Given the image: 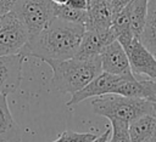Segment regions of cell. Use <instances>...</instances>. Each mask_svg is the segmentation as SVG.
Returning a JSON list of instances; mask_svg holds the SVG:
<instances>
[{
  "mask_svg": "<svg viewBox=\"0 0 156 142\" xmlns=\"http://www.w3.org/2000/svg\"><path fill=\"white\" fill-rule=\"evenodd\" d=\"M84 32V24L54 17L43 30L29 36L20 53L26 58L34 57L45 63L68 59L74 57Z\"/></svg>",
  "mask_w": 156,
  "mask_h": 142,
  "instance_id": "1",
  "label": "cell"
},
{
  "mask_svg": "<svg viewBox=\"0 0 156 142\" xmlns=\"http://www.w3.org/2000/svg\"><path fill=\"white\" fill-rule=\"evenodd\" d=\"M46 63L52 69L51 85L55 91L61 93L73 95L102 72L99 56L89 59L71 57L68 59L49 61Z\"/></svg>",
  "mask_w": 156,
  "mask_h": 142,
  "instance_id": "2",
  "label": "cell"
},
{
  "mask_svg": "<svg viewBox=\"0 0 156 142\" xmlns=\"http://www.w3.org/2000/svg\"><path fill=\"white\" fill-rule=\"evenodd\" d=\"M93 112L98 115L110 119H118L127 123L144 115L152 113L154 108L150 100L127 97L117 93H108L96 97L91 101Z\"/></svg>",
  "mask_w": 156,
  "mask_h": 142,
  "instance_id": "3",
  "label": "cell"
},
{
  "mask_svg": "<svg viewBox=\"0 0 156 142\" xmlns=\"http://www.w3.org/2000/svg\"><path fill=\"white\" fill-rule=\"evenodd\" d=\"M54 7L55 4L51 0H18L12 11L32 36L43 30L55 17Z\"/></svg>",
  "mask_w": 156,
  "mask_h": 142,
  "instance_id": "4",
  "label": "cell"
},
{
  "mask_svg": "<svg viewBox=\"0 0 156 142\" xmlns=\"http://www.w3.org/2000/svg\"><path fill=\"white\" fill-rule=\"evenodd\" d=\"M28 40L29 33L13 11L0 17V56L20 53Z\"/></svg>",
  "mask_w": 156,
  "mask_h": 142,
  "instance_id": "5",
  "label": "cell"
},
{
  "mask_svg": "<svg viewBox=\"0 0 156 142\" xmlns=\"http://www.w3.org/2000/svg\"><path fill=\"white\" fill-rule=\"evenodd\" d=\"M123 49L126 50L134 75H143L152 80L156 78V56L141 42L140 39L133 38L129 42L123 45Z\"/></svg>",
  "mask_w": 156,
  "mask_h": 142,
  "instance_id": "6",
  "label": "cell"
},
{
  "mask_svg": "<svg viewBox=\"0 0 156 142\" xmlns=\"http://www.w3.org/2000/svg\"><path fill=\"white\" fill-rule=\"evenodd\" d=\"M133 78V76H132ZM124 79V76L113 75L106 72H101L99 75H96L91 81H89L83 89L74 92L69 101L66 103L67 107H73L88 98L91 97H100L108 93H115L117 86L119 83Z\"/></svg>",
  "mask_w": 156,
  "mask_h": 142,
  "instance_id": "7",
  "label": "cell"
},
{
  "mask_svg": "<svg viewBox=\"0 0 156 142\" xmlns=\"http://www.w3.org/2000/svg\"><path fill=\"white\" fill-rule=\"evenodd\" d=\"M99 57H100L102 72L124 78L135 76L132 73L126 50L123 49V46L118 40H113L112 42H110L101 51Z\"/></svg>",
  "mask_w": 156,
  "mask_h": 142,
  "instance_id": "8",
  "label": "cell"
},
{
  "mask_svg": "<svg viewBox=\"0 0 156 142\" xmlns=\"http://www.w3.org/2000/svg\"><path fill=\"white\" fill-rule=\"evenodd\" d=\"M26 57L22 53L0 56V92L13 93L21 85L22 64Z\"/></svg>",
  "mask_w": 156,
  "mask_h": 142,
  "instance_id": "9",
  "label": "cell"
},
{
  "mask_svg": "<svg viewBox=\"0 0 156 142\" xmlns=\"http://www.w3.org/2000/svg\"><path fill=\"white\" fill-rule=\"evenodd\" d=\"M113 40H116V36L112 33L111 28L106 30L85 29L74 57L79 59L94 58L99 56L101 51Z\"/></svg>",
  "mask_w": 156,
  "mask_h": 142,
  "instance_id": "10",
  "label": "cell"
},
{
  "mask_svg": "<svg viewBox=\"0 0 156 142\" xmlns=\"http://www.w3.org/2000/svg\"><path fill=\"white\" fill-rule=\"evenodd\" d=\"M112 11L106 0H88L85 29L106 30L110 29L112 22Z\"/></svg>",
  "mask_w": 156,
  "mask_h": 142,
  "instance_id": "11",
  "label": "cell"
},
{
  "mask_svg": "<svg viewBox=\"0 0 156 142\" xmlns=\"http://www.w3.org/2000/svg\"><path fill=\"white\" fill-rule=\"evenodd\" d=\"M115 93L127 97L149 100L150 97L156 96V81L149 78L145 79H136V76L124 78L117 86Z\"/></svg>",
  "mask_w": 156,
  "mask_h": 142,
  "instance_id": "12",
  "label": "cell"
},
{
  "mask_svg": "<svg viewBox=\"0 0 156 142\" xmlns=\"http://www.w3.org/2000/svg\"><path fill=\"white\" fill-rule=\"evenodd\" d=\"M6 97L7 95L0 92V142H21V127L10 112Z\"/></svg>",
  "mask_w": 156,
  "mask_h": 142,
  "instance_id": "13",
  "label": "cell"
},
{
  "mask_svg": "<svg viewBox=\"0 0 156 142\" xmlns=\"http://www.w3.org/2000/svg\"><path fill=\"white\" fill-rule=\"evenodd\" d=\"M129 136L132 142H146L156 136V115L144 114L129 123Z\"/></svg>",
  "mask_w": 156,
  "mask_h": 142,
  "instance_id": "14",
  "label": "cell"
},
{
  "mask_svg": "<svg viewBox=\"0 0 156 142\" xmlns=\"http://www.w3.org/2000/svg\"><path fill=\"white\" fill-rule=\"evenodd\" d=\"M147 6H149V0H133L128 4L130 29L134 38L140 39L145 29V24L147 19Z\"/></svg>",
  "mask_w": 156,
  "mask_h": 142,
  "instance_id": "15",
  "label": "cell"
},
{
  "mask_svg": "<svg viewBox=\"0 0 156 142\" xmlns=\"http://www.w3.org/2000/svg\"><path fill=\"white\" fill-rule=\"evenodd\" d=\"M110 28H111L112 33L115 34L116 40H118L122 46L126 45L127 42H129L134 38V35L132 33V29H130L128 5L112 16V22H111Z\"/></svg>",
  "mask_w": 156,
  "mask_h": 142,
  "instance_id": "16",
  "label": "cell"
},
{
  "mask_svg": "<svg viewBox=\"0 0 156 142\" xmlns=\"http://www.w3.org/2000/svg\"><path fill=\"white\" fill-rule=\"evenodd\" d=\"M140 40L152 52L156 50V0H149L147 19Z\"/></svg>",
  "mask_w": 156,
  "mask_h": 142,
  "instance_id": "17",
  "label": "cell"
},
{
  "mask_svg": "<svg viewBox=\"0 0 156 142\" xmlns=\"http://www.w3.org/2000/svg\"><path fill=\"white\" fill-rule=\"evenodd\" d=\"M54 15L55 17H58L61 19L80 23V24H85V21H87V10H77L66 4H61V5L55 4Z\"/></svg>",
  "mask_w": 156,
  "mask_h": 142,
  "instance_id": "18",
  "label": "cell"
},
{
  "mask_svg": "<svg viewBox=\"0 0 156 142\" xmlns=\"http://www.w3.org/2000/svg\"><path fill=\"white\" fill-rule=\"evenodd\" d=\"M111 123V134L107 142H132L129 136V123L110 119Z\"/></svg>",
  "mask_w": 156,
  "mask_h": 142,
  "instance_id": "19",
  "label": "cell"
},
{
  "mask_svg": "<svg viewBox=\"0 0 156 142\" xmlns=\"http://www.w3.org/2000/svg\"><path fill=\"white\" fill-rule=\"evenodd\" d=\"M98 135L90 132H74V131H63L55 141L52 142H95Z\"/></svg>",
  "mask_w": 156,
  "mask_h": 142,
  "instance_id": "20",
  "label": "cell"
},
{
  "mask_svg": "<svg viewBox=\"0 0 156 142\" xmlns=\"http://www.w3.org/2000/svg\"><path fill=\"white\" fill-rule=\"evenodd\" d=\"M130 1H133V0H106L107 5H108V7L111 8V11H112L113 15H115L116 12L121 11L122 8H124Z\"/></svg>",
  "mask_w": 156,
  "mask_h": 142,
  "instance_id": "21",
  "label": "cell"
},
{
  "mask_svg": "<svg viewBox=\"0 0 156 142\" xmlns=\"http://www.w3.org/2000/svg\"><path fill=\"white\" fill-rule=\"evenodd\" d=\"M18 0H0V17L11 12Z\"/></svg>",
  "mask_w": 156,
  "mask_h": 142,
  "instance_id": "22",
  "label": "cell"
},
{
  "mask_svg": "<svg viewBox=\"0 0 156 142\" xmlns=\"http://www.w3.org/2000/svg\"><path fill=\"white\" fill-rule=\"evenodd\" d=\"M66 5L73 8H77V10H87L88 0H67Z\"/></svg>",
  "mask_w": 156,
  "mask_h": 142,
  "instance_id": "23",
  "label": "cell"
},
{
  "mask_svg": "<svg viewBox=\"0 0 156 142\" xmlns=\"http://www.w3.org/2000/svg\"><path fill=\"white\" fill-rule=\"evenodd\" d=\"M110 134H111V127H108L102 135H100L95 142H107L108 138H110Z\"/></svg>",
  "mask_w": 156,
  "mask_h": 142,
  "instance_id": "24",
  "label": "cell"
},
{
  "mask_svg": "<svg viewBox=\"0 0 156 142\" xmlns=\"http://www.w3.org/2000/svg\"><path fill=\"white\" fill-rule=\"evenodd\" d=\"M149 100H150V101H151V103H152V108H154V114L156 115V96H152V97H150Z\"/></svg>",
  "mask_w": 156,
  "mask_h": 142,
  "instance_id": "25",
  "label": "cell"
},
{
  "mask_svg": "<svg viewBox=\"0 0 156 142\" xmlns=\"http://www.w3.org/2000/svg\"><path fill=\"white\" fill-rule=\"evenodd\" d=\"M54 4H57V5H61V4H66L67 0H51Z\"/></svg>",
  "mask_w": 156,
  "mask_h": 142,
  "instance_id": "26",
  "label": "cell"
},
{
  "mask_svg": "<svg viewBox=\"0 0 156 142\" xmlns=\"http://www.w3.org/2000/svg\"><path fill=\"white\" fill-rule=\"evenodd\" d=\"M146 142H156V136H155V137H152V138H150V140H147Z\"/></svg>",
  "mask_w": 156,
  "mask_h": 142,
  "instance_id": "27",
  "label": "cell"
},
{
  "mask_svg": "<svg viewBox=\"0 0 156 142\" xmlns=\"http://www.w3.org/2000/svg\"><path fill=\"white\" fill-rule=\"evenodd\" d=\"M154 53H155V56H156V50H155V51H154Z\"/></svg>",
  "mask_w": 156,
  "mask_h": 142,
  "instance_id": "28",
  "label": "cell"
},
{
  "mask_svg": "<svg viewBox=\"0 0 156 142\" xmlns=\"http://www.w3.org/2000/svg\"><path fill=\"white\" fill-rule=\"evenodd\" d=\"M154 80H155V81H156V78H155V79H154Z\"/></svg>",
  "mask_w": 156,
  "mask_h": 142,
  "instance_id": "29",
  "label": "cell"
}]
</instances>
